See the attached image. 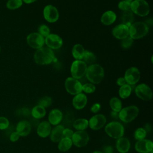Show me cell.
<instances>
[{
  "mask_svg": "<svg viewBox=\"0 0 153 153\" xmlns=\"http://www.w3.org/2000/svg\"><path fill=\"white\" fill-rule=\"evenodd\" d=\"M52 103V99L49 96H44L39 99L38 101V105L43 106L44 108L49 107Z\"/></svg>",
  "mask_w": 153,
  "mask_h": 153,
  "instance_id": "cell-38",
  "label": "cell"
},
{
  "mask_svg": "<svg viewBox=\"0 0 153 153\" xmlns=\"http://www.w3.org/2000/svg\"><path fill=\"white\" fill-rule=\"evenodd\" d=\"M44 19L49 23H54L59 17V13L56 7L52 5H46L43 10Z\"/></svg>",
  "mask_w": 153,
  "mask_h": 153,
  "instance_id": "cell-14",
  "label": "cell"
},
{
  "mask_svg": "<svg viewBox=\"0 0 153 153\" xmlns=\"http://www.w3.org/2000/svg\"><path fill=\"white\" fill-rule=\"evenodd\" d=\"M16 131L20 136H26L31 131V124L26 120H22L18 123L16 127Z\"/></svg>",
  "mask_w": 153,
  "mask_h": 153,
  "instance_id": "cell-21",
  "label": "cell"
},
{
  "mask_svg": "<svg viewBox=\"0 0 153 153\" xmlns=\"http://www.w3.org/2000/svg\"><path fill=\"white\" fill-rule=\"evenodd\" d=\"M146 130L142 127H139L136 129L134 133V137L136 140H139L145 139L146 136Z\"/></svg>",
  "mask_w": 153,
  "mask_h": 153,
  "instance_id": "cell-33",
  "label": "cell"
},
{
  "mask_svg": "<svg viewBox=\"0 0 153 153\" xmlns=\"http://www.w3.org/2000/svg\"><path fill=\"white\" fill-rule=\"evenodd\" d=\"M100 108H101L100 104L99 103H95L91 106V107L90 108V111L92 113L96 114L97 112H98L100 111Z\"/></svg>",
  "mask_w": 153,
  "mask_h": 153,
  "instance_id": "cell-42",
  "label": "cell"
},
{
  "mask_svg": "<svg viewBox=\"0 0 153 153\" xmlns=\"http://www.w3.org/2000/svg\"><path fill=\"white\" fill-rule=\"evenodd\" d=\"M63 119V114L62 112L59 109H52L48 117V122L51 126H57L59 124Z\"/></svg>",
  "mask_w": 153,
  "mask_h": 153,
  "instance_id": "cell-20",
  "label": "cell"
},
{
  "mask_svg": "<svg viewBox=\"0 0 153 153\" xmlns=\"http://www.w3.org/2000/svg\"><path fill=\"white\" fill-rule=\"evenodd\" d=\"M73 143L71 139L68 137H63L59 142H58V149L61 152H66L69 150Z\"/></svg>",
  "mask_w": 153,
  "mask_h": 153,
  "instance_id": "cell-26",
  "label": "cell"
},
{
  "mask_svg": "<svg viewBox=\"0 0 153 153\" xmlns=\"http://www.w3.org/2000/svg\"><path fill=\"white\" fill-rule=\"evenodd\" d=\"M9 126L8 120L4 117H0V130H5Z\"/></svg>",
  "mask_w": 153,
  "mask_h": 153,
  "instance_id": "cell-40",
  "label": "cell"
},
{
  "mask_svg": "<svg viewBox=\"0 0 153 153\" xmlns=\"http://www.w3.org/2000/svg\"><path fill=\"white\" fill-rule=\"evenodd\" d=\"M51 129V125L50 123L48 121H43L38 124L36 128V133L39 137L45 138L50 136Z\"/></svg>",
  "mask_w": 153,
  "mask_h": 153,
  "instance_id": "cell-18",
  "label": "cell"
},
{
  "mask_svg": "<svg viewBox=\"0 0 153 153\" xmlns=\"http://www.w3.org/2000/svg\"><path fill=\"white\" fill-rule=\"evenodd\" d=\"M45 44L51 50L60 48L63 45L62 38L57 34L50 33L45 38Z\"/></svg>",
  "mask_w": 153,
  "mask_h": 153,
  "instance_id": "cell-15",
  "label": "cell"
},
{
  "mask_svg": "<svg viewBox=\"0 0 153 153\" xmlns=\"http://www.w3.org/2000/svg\"><path fill=\"white\" fill-rule=\"evenodd\" d=\"M87 103V97L82 93L75 95L72 99V105L75 109L81 110L83 109Z\"/></svg>",
  "mask_w": 153,
  "mask_h": 153,
  "instance_id": "cell-19",
  "label": "cell"
},
{
  "mask_svg": "<svg viewBox=\"0 0 153 153\" xmlns=\"http://www.w3.org/2000/svg\"><path fill=\"white\" fill-rule=\"evenodd\" d=\"M87 79L93 84H98L103 80L105 74L103 68L98 64H92L87 67L85 74Z\"/></svg>",
  "mask_w": 153,
  "mask_h": 153,
  "instance_id": "cell-2",
  "label": "cell"
},
{
  "mask_svg": "<svg viewBox=\"0 0 153 153\" xmlns=\"http://www.w3.org/2000/svg\"><path fill=\"white\" fill-rule=\"evenodd\" d=\"M22 4V0H8L6 6L7 8L10 10H16L20 8Z\"/></svg>",
  "mask_w": 153,
  "mask_h": 153,
  "instance_id": "cell-34",
  "label": "cell"
},
{
  "mask_svg": "<svg viewBox=\"0 0 153 153\" xmlns=\"http://www.w3.org/2000/svg\"><path fill=\"white\" fill-rule=\"evenodd\" d=\"M131 91H132L131 85L126 84L124 85H122L120 87L118 91V94L120 97L121 99H126L130 96Z\"/></svg>",
  "mask_w": 153,
  "mask_h": 153,
  "instance_id": "cell-30",
  "label": "cell"
},
{
  "mask_svg": "<svg viewBox=\"0 0 153 153\" xmlns=\"http://www.w3.org/2000/svg\"><path fill=\"white\" fill-rule=\"evenodd\" d=\"M82 60L86 64L92 65L96 62V57L93 53L88 50H85Z\"/></svg>",
  "mask_w": 153,
  "mask_h": 153,
  "instance_id": "cell-32",
  "label": "cell"
},
{
  "mask_svg": "<svg viewBox=\"0 0 153 153\" xmlns=\"http://www.w3.org/2000/svg\"><path fill=\"white\" fill-rule=\"evenodd\" d=\"M149 32L147 24L142 22L133 23L129 27V36L133 39H137L145 36Z\"/></svg>",
  "mask_w": 153,
  "mask_h": 153,
  "instance_id": "cell-3",
  "label": "cell"
},
{
  "mask_svg": "<svg viewBox=\"0 0 153 153\" xmlns=\"http://www.w3.org/2000/svg\"><path fill=\"white\" fill-rule=\"evenodd\" d=\"M133 43V39L130 36H128L126 38L121 39V45L124 49H128L132 45Z\"/></svg>",
  "mask_w": 153,
  "mask_h": 153,
  "instance_id": "cell-36",
  "label": "cell"
},
{
  "mask_svg": "<svg viewBox=\"0 0 153 153\" xmlns=\"http://www.w3.org/2000/svg\"><path fill=\"white\" fill-rule=\"evenodd\" d=\"M106 123V118L103 114L93 115L88 121V126L93 130H98L103 127Z\"/></svg>",
  "mask_w": 153,
  "mask_h": 153,
  "instance_id": "cell-13",
  "label": "cell"
},
{
  "mask_svg": "<svg viewBox=\"0 0 153 153\" xmlns=\"http://www.w3.org/2000/svg\"><path fill=\"white\" fill-rule=\"evenodd\" d=\"M128 1H130V2H132V1H134V0H128Z\"/></svg>",
  "mask_w": 153,
  "mask_h": 153,
  "instance_id": "cell-49",
  "label": "cell"
},
{
  "mask_svg": "<svg viewBox=\"0 0 153 153\" xmlns=\"http://www.w3.org/2000/svg\"><path fill=\"white\" fill-rule=\"evenodd\" d=\"M72 126L76 130H85L88 127V121L85 118H78L74 121Z\"/></svg>",
  "mask_w": 153,
  "mask_h": 153,
  "instance_id": "cell-29",
  "label": "cell"
},
{
  "mask_svg": "<svg viewBox=\"0 0 153 153\" xmlns=\"http://www.w3.org/2000/svg\"><path fill=\"white\" fill-rule=\"evenodd\" d=\"M130 10L133 13L145 17L149 13V5L145 0H134L131 2Z\"/></svg>",
  "mask_w": 153,
  "mask_h": 153,
  "instance_id": "cell-6",
  "label": "cell"
},
{
  "mask_svg": "<svg viewBox=\"0 0 153 153\" xmlns=\"http://www.w3.org/2000/svg\"><path fill=\"white\" fill-rule=\"evenodd\" d=\"M74 133V132L73 131V130L72 129L69 128H64V130H63V137H68V138L71 139Z\"/></svg>",
  "mask_w": 153,
  "mask_h": 153,
  "instance_id": "cell-41",
  "label": "cell"
},
{
  "mask_svg": "<svg viewBox=\"0 0 153 153\" xmlns=\"http://www.w3.org/2000/svg\"><path fill=\"white\" fill-rule=\"evenodd\" d=\"M87 69V64L83 60H76L74 61L71 66L72 77L76 79L82 78L85 75Z\"/></svg>",
  "mask_w": 153,
  "mask_h": 153,
  "instance_id": "cell-7",
  "label": "cell"
},
{
  "mask_svg": "<svg viewBox=\"0 0 153 153\" xmlns=\"http://www.w3.org/2000/svg\"><path fill=\"white\" fill-rule=\"evenodd\" d=\"M134 92L137 97L144 101H149L152 99L153 93L151 88L146 84H140L134 88Z\"/></svg>",
  "mask_w": 153,
  "mask_h": 153,
  "instance_id": "cell-10",
  "label": "cell"
},
{
  "mask_svg": "<svg viewBox=\"0 0 153 153\" xmlns=\"http://www.w3.org/2000/svg\"><path fill=\"white\" fill-rule=\"evenodd\" d=\"M112 33L115 38L121 40L129 36V27L123 23L118 25L113 28Z\"/></svg>",
  "mask_w": 153,
  "mask_h": 153,
  "instance_id": "cell-17",
  "label": "cell"
},
{
  "mask_svg": "<svg viewBox=\"0 0 153 153\" xmlns=\"http://www.w3.org/2000/svg\"><path fill=\"white\" fill-rule=\"evenodd\" d=\"M89 135L85 130H76L71 138L72 143L78 148L85 146L89 142Z\"/></svg>",
  "mask_w": 153,
  "mask_h": 153,
  "instance_id": "cell-8",
  "label": "cell"
},
{
  "mask_svg": "<svg viewBox=\"0 0 153 153\" xmlns=\"http://www.w3.org/2000/svg\"><path fill=\"white\" fill-rule=\"evenodd\" d=\"M111 115L112 117H115V118H117V117H118V112H114V111H112L111 112Z\"/></svg>",
  "mask_w": 153,
  "mask_h": 153,
  "instance_id": "cell-47",
  "label": "cell"
},
{
  "mask_svg": "<svg viewBox=\"0 0 153 153\" xmlns=\"http://www.w3.org/2000/svg\"><path fill=\"white\" fill-rule=\"evenodd\" d=\"M38 33L42 35L44 38L47 37L50 34V28L45 25H41L38 27Z\"/></svg>",
  "mask_w": 153,
  "mask_h": 153,
  "instance_id": "cell-39",
  "label": "cell"
},
{
  "mask_svg": "<svg viewBox=\"0 0 153 153\" xmlns=\"http://www.w3.org/2000/svg\"><path fill=\"white\" fill-rule=\"evenodd\" d=\"M117 19L116 14L111 10L105 11L101 16L100 21L104 25H111L115 22Z\"/></svg>",
  "mask_w": 153,
  "mask_h": 153,
  "instance_id": "cell-24",
  "label": "cell"
},
{
  "mask_svg": "<svg viewBox=\"0 0 153 153\" xmlns=\"http://www.w3.org/2000/svg\"><path fill=\"white\" fill-rule=\"evenodd\" d=\"M96 90V86L94 84L88 82L85 83L82 85V91H83L84 93L87 94L93 93Z\"/></svg>",
  "mask_w": 153,
  "mask_h": 153,
  "instance_id": "cell-35",
  "label": "cell"
},
{
  "mask_svg": "<svg viewBox=\"0 0 153 153\" xmlns=\"http://www.w3.org/2000/svg\"><path fill=\"white\" fill-rule=\"evenodd\" d=\"M134 148L139 153H149L153 151V143L149 139L139 140L136 142Z\"/></svg>",
  "mask_w": 153,
  "mask_h": 153,
  "instance_id": "cell-16",
  "label": "cell"
},
{
  "mask_svg": "<svg viewBox=\"0 0 153 153\" xmlns=\"http://www.w3.org/2000/svg\"><path fill=\"white\" fill-rule=\"evenodd\" d=\"M19 137H20V135L18 134V133L17 131H14L10 134V139L12 142H16L19 140Z\"/></svg>",
  "mask_w": 153,
  "mask_h": 153,
  "instance_id": "cell-43",
  "label": "cell"
},
{
  "mask_svg": "<svg viewBox=\"0 0 153 153\" xmlns=\"http://www.w3.org/2000/svg\"><path fill=\"white\" fill-rule=\"evenodd\" d=\"M36 1H37V0H22V1L26 4H32L34 2H35Z\"/></svg>",
  "mask_w": 153,
  "mask_h": 153,
  "instance_id": "cell-46",
  "label": "cell"
},
{
  "mask_svg": "<svg viewBox=\"0 0 153 153\" xmlns=\"http://www.w3.org/2000/svg\"><path fill=\"white\" fill-rule=\"evenodd\" d=\"M121 21L123 24L126 25L129 27L134 21V16L132 11L131 10L123 11L121 15Z\"/></svg>",
  "mask_w": 153,
  "mask_h": 153,
  "instance_id": "cell-28",
  "label": "cell"
},
{
  "mask_svg": "<svg viewBox=\"0 0 153 153\" xmlns=\"http://www.w3.org/2000/svg\"><path fill=\"white\" fill-rule=\"evenodd\" d=\"M26 41L27 44L35 49L42 47L45 44V38L38 32H33L29 34L26 38Z\"/></svg>",
  "mask_w": 153,
  "mask_h": 153,
  "instance_id": "cell-11",
  "label": "cell"
},
{
  "mask_svg": "<svg viewBox=\"0 0 153 153\" xmlns=\"http://www.w3.org/2000/svg\"><path fill=\"white\" fill-rule=\"evenodd\" d=\"M82 84L75 78L68 77L66 79L65 86L66 90L71 95H76L82 93Z\"/></svg>",
  "mask_w": 153,
  "mask_h": 153,
  "instance_id": "cell-9",
  "label": "cell"
},
{
  "mask_svg": "<svg viewBox=\"0 0 153 153\" xmlns=\"http://www.w3.org/2000/svg\"><path fill=\"white\" fill-rule=\"evenodd\" d=\"M131 2L128 0H122L118 3V7L120 10L123 11L130 10Z\"/></svg>",
  "mask_w": 153,
  "mask_h": 153,
  "instance_id": "cell-37",
  "label": "cell"
},
{
  "mask_svg": "<svg viewBox=\"0 0 153 153\" xmlns=\"http://www.w3.org/2000/svg\"><path fill=\"white\" fill-rule=\"evenodd\" d=\"M139 109L135 105H130L122 108L118 112V118L124 123H128L133 121L138 116Z\"/></svg>",
  "mask_w": 153,
  "mask_h": 153,
  "instance_id": "cell-4",
  "label": "cell"
},
{
  "mask_svg": "<svg viewBox=\"0 0 153 153\" xmlns=\"http://www.w3.org/2000/svg\"><path fill=\"white\" fill-rule=\"evenodd\" d=\"M92 153H103V152L101 151H94Z\"/></svg>",
  "mask_w": 153,
  "mask_h": 153,
  "instance_id": "cell-48",
  "label": "cell"
},
{
  "mask_svg": "<svg viewBox=\"0 0 153 153\" xmlns=\"http://www.w3.org/2000/svg\"><path fill=\"white\" fill-rule=\"evenodd\" d=\"M64 127L62 125L58 124L57 126H55L51 131V133L50 134V140L54 143L59 142L63 137V131L64 130Z\"/></svg>",
  "mask_w": 153,
  "mask_h": 153,
  "instance_id": "cell-22",
  "label": "cell"
},
{
  "mask_svg": "<svg viewBox=\"0 0 153 153\" xmlns=\"http://www.w3.org/2000/svg\"><path fill=\"white\" fill-rule=\"evenodd\" d=\"M31 114L35 119L42 118L46 115L45 108L39 105H36L32 108Z\"/></svg>",
  "mask_w": 153,
  "mask_h": 153,
  "instance_id": "cell-27",
  "label": "cell"
},
{
  "mask_svg": "<svg viewBox=\"0 0 153 153\" xmlns=\"http://www.w3.org/2000/svg\"><path fill=\"white\" fill-rule=\"evenodd\" d=\"M116 148L120 153H127L130 148V142L129 139L123 136L117 139Z\"/></svg>",
  "mask_w": 153,
  "mask_h": 153,
  "instance_id": "cell-23",
  "label": "cell"
},
{
  "mask_svg": "<svg viewBox=\"0 0 153 153\" xmlns=\"http://www.w3.org/2000/svg\"><path fill=\"white\" fill-rule=\"evenodd\" d=\"M109 105L112 111L118 113L122 109V102L121 100L117 97H113L110 99Z\"/></svg>",
  "mask_w": 153,
  "mask_h": 153,
  "instance_id": "cell-31",
  "label": "cell"
},
{
  "mask_svg": "<svg viewBox=\"0 0 153 153\" xmlns=\"http://www.w3.org/2000/svg\"><path fill=\"white\" fill-rule=\"evenodd\" d=\"M105 131L110 137L117 139L123 136L124 127L120 122L112 121L105 126Z\"/></svg>",
  "mask_w": 153,
  "mask_h": 153,
  "instance_id": "cell-5",
  "label": "cell"
},
{
  "mask_svg": "<svg viewBox=\"0 0 153 153\" xmlns=\"http://www.w3.org/2000/svg\"><path fill=\"white\" fill-rule=\"evenodd\" d=\"M113 148L111 145H106L103 148V153H113Z\"/></svg>",
  "mask_w": 153,
  "mask_h": 153,
  "instance_id": "cell-44",
  "label": "cell"
},
{
  "mask_svg": "<svg viewBox=\"0 0 153 153\" xmlns=\"http://www.w3.org/2000/svg\"><path fill=\"white\" fill-rule=\"evenodd\" d=\"M0 51H1V47H0Z\"/></svg>",
  "mask_w": 153,
  "mask_h": 153,
  "instance_id": "cell-50",
  "label": "cell"
},
{
  "mask_svg": "<svg viewBox=\"0 0 153 153\" xmlns=\"http://www.w3.org/2000/svg\"><path fill=\"white\" fill-rule=\"evenodd\" d=\"M55 56L53 50L47 47H42L35 51L34 54V60L39 65L50 64L55 60Z\"/></svg>",
  "mask_w": 153,
  "mask_h": 153,
  "instance_id": "cell-1",
  "label": "cell"
},
{
  "mask_svg": "<svg viewBox=\"0 0 153 153\" xmlns=\"http://www.w3.org/2000/svg\"><path fill=\"white\" fill-rule=\"evenodd\" d=\"M140 73L136 67H130L127 69L124 74V78L127 84L133 85L140 79Z\"/></svg>",
  "mask_w": 153,
  "mask_h": 153,
  "instance_id": "cell-12",
  "label": "cell"
},
{
  "mask_svg": "<svg viewBox=\"0 0 153 153\" xmlns=\"http://www.w3.org/2000/svg\"><path fill=\"white\" fill-rule=\"evenodd\" d=\"M85 50L84 47L80 44H76L72 49V54L76 60H82Z\"/></svg>",
  "mask_w": 153,
  "mask_h": 153,
  "instance_id": "cell-25",
  "label": "cell"
},
{
  "mask_svg": "<svg viewBox=\"0 0 153 153\" xmlns=\"http://www.w3.org/2000/svg\"><path fill=\"white\" fill-rule=\"evenodd\" d=\"M126 84H127V82L124 77H120L117 80V84L120 87L122 85H124Z\"/></svg>",
  "mask_w": 153,
  "mask_h": 153,
  "instance_id": "cell-45",
  "label": "cell"
}]
</instances>
